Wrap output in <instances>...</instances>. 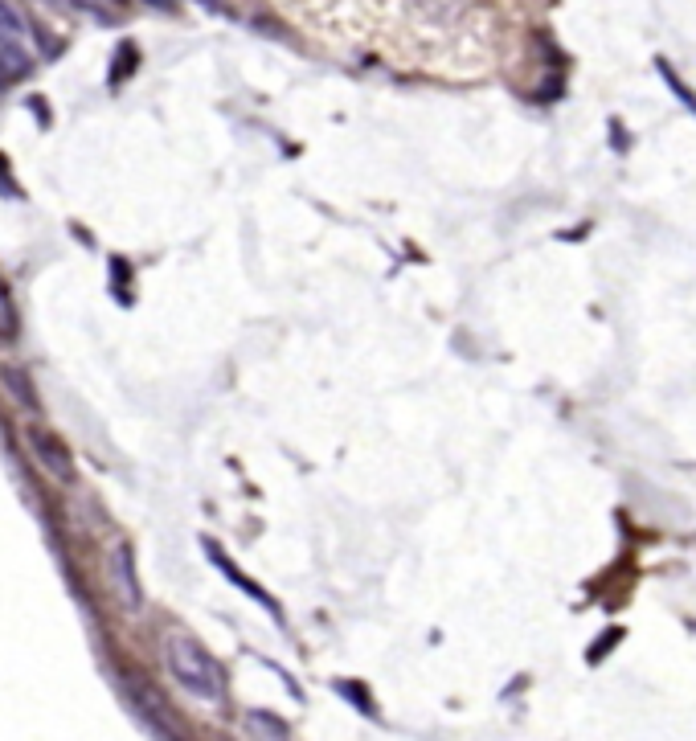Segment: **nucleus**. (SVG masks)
<instances>
[{
    "label": "nucleus",
    "instance_id": "1a4fd4ad",
    "mask_svg": "<svg viewBox=\"0 0 696 741\" xmlns=\"http://www.w3.org/2000/svg\"><path fill=\"white\" fill-rule=\"evenodd\" d=\"M5 385H9V394L25 406V410H37V398L29 394V377L21 369H5Z\"/></svg>",
    "mask_w": 696,
    "mask_h": 741
},
{
    "label": "nucleus",
    "instance_id": "6e6552de",
    "mask_svg": "<svg viewBox=\"0 0 696 741\" xmlns=\"http://www.w3.org/2000/svg\"><path fill=\"white\" fill-rule=\"evenodd\" d=\"M21 37H25V17L9 0H0V41H21Z\"/></svg>",
    "mask_w": 696,
    "mask_h": 741
},
{
    "label": "nucleus",
    "instance_id": "9d476101",
    "mask_svg": "<svg viewBox=\"0 0 696 741\" xmlns=\"http://www.w3.org/2000/svg\"><path fill=\"white\" fill-rule=\"evenodd\" d=\"M115 58H119V62H115V70H111V86H119V82H123V74L136 66V58H140V54H136V46H119V50H115Z\"/></svg>",
    "mask_w": 696,
    "mask_h": 741
},
{
    "label": "nucleus",
    "instance_id": "39448f33",
    "mask_svg": "<svg viewBox=\"0 0 696 741\" xmlns=\"http://www.w3.org/2000/svg\"><path fill=\"white\" fill-rule=\"evenodd\" d=\"M33 74V58L21 41H0V86H13Z\"/></svg>",
    "mask_w": 696,
    "mask_h": 741
},
{
    "label": "nucleus",
    "instance_id": "7ed1b4c3",
    "mask_svg": "<svg viewBox=\"0 0 696 741\" xmlns=\"http://www.w3.org/2000/svg\"><path fill=\"white\" fill-rule=\"evenodd\" d=\"M111 574H115V590H119L123 606H127V610H140L144 594H140V578H136L132 545H115V549H111Z\"/></svg>",
    "mask_w": 696,
    "mask_h": 741
},
{
    "label": "nucleus",
    "instance_id": "ddd939ff",
    "mask_svg": "<svg viewBox=\"0 0 696 741\" xmlns=\"http://www.w3.org/2000/svg\"><path fill=\"white\" fill-rule=\"evenodd\" d=\"M144 5L156 9V13H172V9H177V0H144Z\"/></svg>",
    "mask_w": 696,
    "mask_h": 741
},
{
    "label": "nucleus",
    "instance_id": "f257e3e1",
    "mask_svg": "<svg viewBox=\"0 0 696 741\" xmlns=\"http://www.w3.org/2000/svg\"><path fill=\"white\" fill-rule=\"evenodd\" d=\"M164 660H168V672L177 676V684L197 696L205 705H217L226 696V676H222V664H217L209 651L189 639V635H172L164 643Z\"/></svg>",
    "mask_w": 696,
    "mask_h": 741
},
{
    "label": "nucleus",
    "instance_id": "f03ea898",
    "mask_svg": "<svg viewBox=\"0 0 696 741\" xmlns=\"http://www.w3.org/2000/svg\"><path fill=\"white\" fill-rule=\"evenodd\" d=\"M25 443H29L33 459L50 471V479H58V484H74V463H70V451L62 447L58 434L41 430V426H29L25 430Z\"/></svg>",
    "mask_w": 696,
    "mask_h": 741
},
{
    "label": "nucleus",
    "instance_id": "f8f14e48",
    "mask_svg": "<svg viewBox=\"0 0 696 741\" xmlns=\"http://www.w3.org/2000/svg\"><path fill=\"white\" fill-rule=\"evenodd\" d=\"M0 193H9V197H21V189H17V181L9 177V168L0 172Z\"/></svg>",
    "mask_w": 696,
    "mask_h": 741
},
{
    "label": "nucleus",
    "instance_id": "423d86ee",
    "mask_svg": "<svg viewBox=\"0 0 696 741\" xmlns=\"http://www.w3.org/2000/svg\"><path fill=\"white\" fill-rule=\"evenodd\" d=\"M127 696H132V709H136V717L156 733V737H172V725L164 721V713H160V701L152 692H144L140 684H127Z\"/></svg>",
    "mask_w": 696,
    "mask_h": 741
},
{
    "label": "nucleus",
    "instance_id": "9b49d317",
    "mask_svg": "<svg viewBox=\"0 0 696 741\" xmlns=\"http://www.w3.org/2000/svg\"><path fill=\"white\" fill-rule=\"evenodd\" d=\"M664 78H668V82H672V91H676V99H680V103H684V107H688V111H696V99H692V91H684V82H676V78H672V70H668V66H664Z\"/></svg>",
    "mask_w": 696,
    "mask_h": 741
},
{
    "label": "nucleus",
    "instance_id": "4468645a",
    "mask_svg": "<svg viewBox=\"0 0 696 741\" xmlns=\"http://www.w3.org/2000/svg\"><path fill=\"white\" fill-rule=\"evenodd\" d=\"M62 5H74V9H86V0H62Z\"/></svg>",
    "mask_w": 696,
    "mask_h": 741
},
{
    "label": "nucleus",
    "instance_id": "20e7f679",
    "mask_svg": "<svg viewBox=\"0 0 696 741\" xmlns=\"http://www.w3.org/2000/svg\"><path fill=\"white\" fill-rule=\"evenodd\" d=\"M205 549H209V557H213V565H217V570H222V574H226V578H230V582H234V586H238V590H242L246 598H254L258 606H267L275 619H283V606H279V602H275V598H271L267 590H258V586H254V582H250V578H246V574L238 570V565H234V561H230V557H226L222 549H217L213 541H205Z\"/></svg>",
    "mask_w": 696,
    "mask_h": 741
},
{
    "label": "nucleus",
    "instance_id": "0eeeda50",
    "mask_svg": "<svg viewBox=\"0 0 696 741\" xmlns=\"http://www.w3.org/2000/svg\"><path fill=\"white\" fill-rule=\"evenodd\" d=\"M246 729L254 733V737H275V741H283L291 729H287V721H279V717H271V713H263V709H250L246 713Z\"/></svg>",
    "mask_w": 696,
    "mask_h": 741
}]
</instances>
